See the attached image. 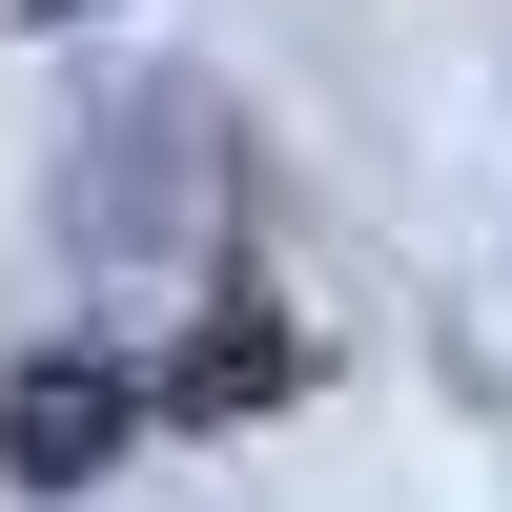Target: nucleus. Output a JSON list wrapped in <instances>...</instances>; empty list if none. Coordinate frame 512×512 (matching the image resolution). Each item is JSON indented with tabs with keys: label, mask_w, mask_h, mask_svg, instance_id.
<instances>
[{
	"label": "nucleus",
	"mask_w": 512,
	"mask_h": 512,
	"mask_svg": "<svg viewBox=\"0 0 512 512\" xmlns=\"http://www.w3.org/2000/svg\"><path fill=\"white\" fill-rule=\"evenodd\" d=\"M123 431H144V390H123V369H82V349L0 369V472H21V492H82Z\"/></svg>",
	"instance_id": "1"
},
{
	"label": "nucleus",
	"mask_w": 512,
	"mask_h": 512,
	"mask_svg": "<svg viewBox=\"0 0 512 512\" xmlns=\"http://www.w3.org/2000/svg\"><path fill=\"white\" fill-rule=\"evenodd\" d=\"M21 21H62V0H21Z\"/></svg>",
	"instance_id": "2"
}]
</instances>
